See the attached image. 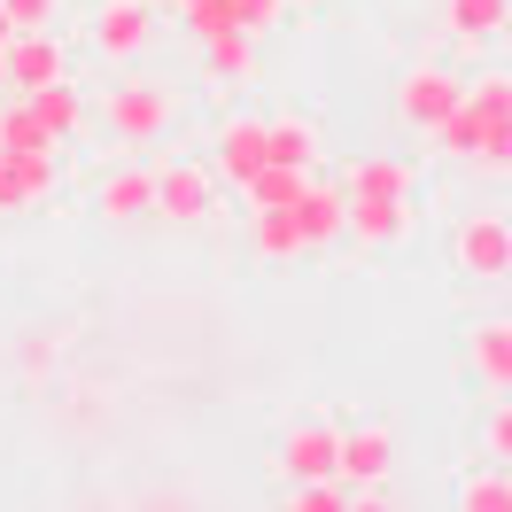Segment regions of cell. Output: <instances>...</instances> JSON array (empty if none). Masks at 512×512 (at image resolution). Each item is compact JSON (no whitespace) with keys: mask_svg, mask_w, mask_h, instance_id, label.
Here are the masks:
<instances>
[{"mask_svg":"<svg viewBox=\"0 0 512 512\" xmlns=\"http://www.w3.org/2000/svg\"><path fill=\"white\" fill-rule=\"evenodd\" d=\"M171 117H179V101H171L163 78H117V86L101 94V125L117 132V148H148V140H163Z\"/></svg>","mask_w":512,"mask_h":512,"instance_id":"1","label":"cell"},{"mask_svg":"<svg viewBox=\"0 0 512 512\" xmlns=\"http://www.w3.org/2000/svg\"><path fill=\"white\" fill-rule=\"evenodd\" d=\"M466 101V78L443 63H412L404 78H396V125H412V132H435Z\"/></svg>","mask_w":512,"mask_h":512,"instance_id":"2","label":"cell"},{"mask_svg":"<svg viewBox=\"0 0 512 512\" xmlns=\"http://www.w3.org/2000/svg\"><path fill=\"white\" fill-rule=\"evenodd\" d=\"M450 264H458L466 280H512V218H497V210L458 218V233H450Z\"/></svg>","mask_w":512,"mask_h":512,"instance_id":"3","label":"cell"},{"mask_svg":"<svg viewBox=\"0 0 512 512\" xmlns=\"http://www.w3.org/2000/svg\"><path fill=\"white\" fill-rule=\"evenodd\" d=\"M0 63H8V94H32V86L70 78V55H63V39H55V24H24V32L0 47Z\"/></svg>","mask_w":512,"mask_h":512,"instance_id":"4","label":"cell"},{"mask_svg":"<svg viewBox=\"0 0 512 512\" xmlns=\"http://www.w3.org/2000/svg\"><path fill=\"white\" fill-rule=\"evenodd\" d=\"M94 47L109 63H140L156 47V0H101L94 8Z\"/></svg>","mask_w":512,"mask_h":512,"instance_id":"5","label":"cell"},{"mask_svg":"<svg viewBox=\"0 0 512 512\" xmlns=\"http://www.w3.org/2000/svg\"><path fill=\"white\" fill-rule=\"evenodd\" d=\"M210 210H218V171L210 163H163L156 171V218L202 225Z\"/></svg>","mask_w":512,"mask_h":512,"instance_id":"6","label":"cell"},{"mask_svg":"<svg viewBox=\"0 0 512 512\" xmlns=\"http://www.w3.org/2000/svg\"><path fill=\"white\" fill-rule=\"evenodd\" d=\"M55 194V148H0V210H39Z\"/></svg>","mask_w":512,"mask_h":512,"instance_id":"7","label":"cell"},{"mask_svg":"<svg viewBox=\"0 0 512 512\" xmlns=\"http://www.w3.org/2000/svg\"><path fill=\"white\" fill-rule=\"evenodd\" d=\"M94 210L109 225H132V218H156V171L148 163H117L94 179Z\"/></svg>","mask_w":512,"mask_h":512,"instance_id":"8","label":"cell"},{"mask_svg":"<svg viewBox=\"0 0 512 512\" xmlns=\"http://www.w3.org/2000/svg\"><path fill=\"white\" fill-rule=\"evenodd\" d=\"M295 225H303V249H334V241L350 233V187L303 179V194H295Z\"/></svg>","mask_w":512,"mask_h":512,"instance_id":"9","label":"cell"},{"mask_svg":"<svg viewBox=\"0 0 512 512\" xmlns=\"http://www.w3.org/2000/svg\"><path fill=\"white\" fill-rule=\"evenodd\" d=\"M334 474L350 481V489H381L396 474V435L388 427H350L342 435V458H334Z\"/></svg>","mask_w":512,"mask_h":512,"instance_id":"10","label":"cell"},{"mask_svg":"<svg viewBox=\"0 0 512 512\" xmlns=\"http://www.w3.org/2000/svg\"><path fill=\"white\" fill-rule=\"evenodd\" d=\"M334 458H342V427H288V443H280V474H288V489L295 481H326L334 474Z\"/></svg>","mask_w":512,"mask_h":512,"instance_id":"11","label":"cell"},{"mask_svg":"<svg viewBox=\"0 0 512 512\" xmlns=\"http://www.w3.org/2000/svg\"><path fill=\"white\" fill-rule=\"evenodd\" d=\"M412 233V202L396 194H350V241L357 249H396Z\"/></svg>","mask_w":512,"mask_h":512,"instance_id":"12","label":"cell"},{"mask_svg":"<svg viewBox=\"0 0 512 512\" xmlns=\"http://www.w3.org/2000/svg\"><path fill=\"white\" fill-rule=\"evenodd\" d=\"M256 163H264V117H225L218 140H210V171H218L225 187H241Z\"/></svg>","mask_w":512,"mask_h":512,"instance_id":"13","label":"cell"},{"mask_svg":"<svg viewBox=\"0 0 512 512\" xmlns=\"http://www.w3.org/2000/svg\"><path fill=\"white\" fill-rule=\"evenodd\" d=\"M249 249L264 256V264H295V256H303L295 202H256V210H249Z\"/></svg>","mask_w":512,"mask_h":512,"instance_id":"14","label":"cell"},{"mask_svg":"<svg viewBox=\"0 0 512 512\" xmlns=\"http://www.w3.org/2000/svg\"><path fill=\"white\" fill-rule=\"evenodd\" d=\"M466 365L481 373V388L512 396V319H481L474 334H466Z\"/></svg>","mask_w":512,"mask_h":512,"instance_id":"15","label":"cell"},{"mask_svg":"<svg viewBox=\"0 0 512 512\" xmlns=\"http://www.w3.org/2000/svg\"><path fill=\"white\" fill-rule=\"evenodd\" d=\"M24 101H32V117H39V125H47V140H55V148L86 132V94H78L70 78H55V86H32V94H24Z\"/></svg>","mask_w":512,"mask_h":512,"instance_id":"16","label":"cell"},{"mask_svg":"<svg viewBox=\"0 0 512 512\" xmlns=\"http://www.w3.org/2000/svg\"><path fill=\"white\" fill-rule=\"evenodd\" d=\"M202 70H210V86H249V78H256V32L202 39Z\"/></svg>","mask_w":512,"mask_h":512,"instance_id":"17","label":"cell"},{"mask_svg":"<svg viewBox=\"0 0 512 512\" xmlns=\"http://www.w3.org/2000/svg\"><path fill=\"white\" fill-rule=\"evenodd\" d=\"M443 24L458 47H481V39H497L512 24V0H443Z\"/></svg>","mask_w":512,"mask_h":512,"instance_id":"18","label":"cell"},{"mask_svg":"<svg viewBox=\"0 0 512 512\" xmlns=\"http://www.w3.org/2000/svg\"><path fill=\"white\" fill-rule=\"evenodd\" d=\"M264 156L311 171V163H319V125H311V117H264Z\"/></svg>","mask_w":512,"mask_h":512,"instance_id":"19","label":"cell"},{"mask_svg":"<svg viewBox=\"0 0 512 512\" xmlns=\"http://www.w3.org/2000/svg\"><path fill=\"white\" fill-rule=\"evenodd\" d=\"M350 194H396V202H412V194H419V171L404 156H365L350 171Z\"/></svg>","mask_w":512,"mask_h":512,"instance_id":"20","label":"cell"},{"mask_svg":"<svg viewBox=\"0 0 512 512\" xmlns=\"http://www.w3.org/2000/svg\"><path fill=\"white\" fill-rule=\"evenodd\" d=\"M489 125H497V117H481L474 101H458L443 125H435V148H443V156H458V163H474V156H481V140H489Z\"/></svg>","mask_w":512,"mask_h":512,"instance_id":"21","label":"cell"},{"mask_svg":"<svg viewBox=\"0 0 512 512\" xmlns=\"http://www.w3.org/2000/svg\"><path fill=\"white\" fill-rule=\"evenodd\" d=\"M303 179H311V171H295V163H272V156H264L249 179H241V194H249V210H256V202H295V194H303Z\"/></svg>","mask_w":512,"mask_h":512,"instance_id":"22","label":"cell"},{"mask_svg":"<svg viewBox=\"0 0 512 512\" xmlns=\"http://www.w3.org/2000/svg\"><path fill=\"white\" fill-rule=\"evenodd\" d=\"M0 148H55V140H47V125L32 117V101H24V94L0 101Z\"/></svg>","mask_w":512,"mask_h":512,"instance_id":"23","label":"cell"},{"mask_svg":"<svg viewBox=\"0 0 512 512\" xmlns=\"http://www.w3.org/2000/svg\"><path fill=\"white\" fill-rule=\"evenodd\" d=\"M458 505H466V512H512V481L505 474H466Z\"/></svg>","mask_w":512,"mask_h":512,"instance_id":"24","label":"cell"},{"mask_svg":"<svg viewBox=\"0 0 512 512\" xmlns=\"http://www.w3.org/2000/svg\"><path fill=\"white\" fill-rule=\"evenodd\" d=\"M466 101L481 117H512V78L505 70H481V78H466Z\"/></svg>","mask_w":512,"mask_h":512,"instance_id":"25","label":"cell"},{"mask_svg":"<svg viewBox=\"0 0 512 512\" xmlns=\"http://www.w3.org/2000/svg\"><path fill=\"white\" fill-rule=\"evenodd\" d=\"M187 32H194V47H202V39H218V32H241V16H233V0H194Z\"/></svg>","mask_w":512,"mask_h":512,"instance_id":"26","label":"cell"},{"mask_svg":"<svg viewBox=\"0 0 512 512\" xmlns=\"http://www.w3.org/2000/svg\"><path fill=\"white\" fill-rule=\"evenodd\" d=\"M295 505H303V512H342V505H350V481H342V474H326V481H295Z\"/></svg>","mask_w":512,"mask_h":512,"instance_id":"27","label":"cell"},{"mask_svg":"<svg viewBox=\"0 0 512 512\" xmlns=\"http://www.w3.org/2000/svg\"><path fill=\"white\" fill-rule=\"evenodd\" d=\"M55 357H63V342H55V334H24V342H16V373L47 381V373H55Z\"/></svg>","mask_w":512,"mask_h":512,"instance_id":"28","label":"cell"},{"mask_svg":"<svg viewBox=\"0 0 512 512\" xmlns=\"http://www.w3.org/2000/svg\"><path fill=\"white\" fill-rule=\"evenodd\" d=\"M481 443H489L497 466H512V396H497V412H489V427H481Z\"/></svg>","mask_w":512,"mask_h":512,"instance_id":"29","label":"cell"},{"mask_svg":"<svg viewBox=\"0 0 512 512\" xmlns=\"http://www.w3.org/2000/svg\"><path fill=\"white\" fill-rule=\"evenodd\" d=\"M233 16H241V32H272V24H280V16H288V0H233Z\"/></svg>","mask_w":512,"mask_h":512,"instance_id":"30","label":"cell"},{"mask_svg":"<svg viewBox=\"0 0 512 512\" xmlns=\"http://www.w3.org/2000/svg\"><path fill=\"white\" fill-rule=\"evenodd\" d=\"M481 171H512V117H497V125H489V140H481Z\"/></svg>","mask_w":512,"mask_h":512,"instance_id":"31","label":"cell"},{"mask_svg":"<svg viewBox=\"0 0 512 512\" xmlns=\"http://www.w3.org/2000/svg\"><path fill=\"white\" fill-rule=\"evenodd\" d=\"M0 8H8V24H16V32H24V24H55V16H63V0H0Z\"/></svg>","mask_w":512,"mask_h":512,"instance_id":"32","label":"cell"},{"mask_svg":"<svg viewBox=\"0 0 512 512\" xmlns=\"http://www.w3.org/2000/svg\"><path fill=\"white\" fill-rule=\"evenodd\" d=\"M8 39H16V24H8V8H0V47H8Z\"/></svg>","mask_w":512,"mask_h":512,"instance_id":"33","label":"cell"},{"mask_svg":"<svg viewBox=\"0 0 512 512\" xmlns=\"http://www.w3.org/2000/svg\"><path fill=\"white\" fill-rule=\"evenodd\" d=\"M288 8H326V0H288Z\"/></svg>","mask_w":512,"mask_h":512,"instance_id":"34","label":"cell"},{"mask_svg":"<svg viewBox=\"0 0 512 512\" xmlns=\"http://www.w3.org/2000/svg\"><path fill=\"white\" fill-rule=\"evenodd\" d=\"M0 94H8V63H0Z\"/></svg>","mask_w":512,"mask_h":512,"instance_id":"35","label":"cell"},{"mask_svg":"<svg viewBox=\"0 0 512 512\" xmlns=\"http://www.w3.org/2000/svg\"><path fill=\"white\" fill-rule=\"evenodd\" d=\"M179 8H194V0H179Z\"/></svg>","mask_w":512,"mask_h":512,"instance_id":"36","label":"cell"},{"mask_svg":"<svg viewBox=\"0 0 512 512\" xmlns=\"http://www.w3.org/2000/svg\"><path fill=\"white\" fill-rule=\"evenodd\" d=\"M156 8H163V0H156Z\"/></svg>","mask_w":512,"mask_h":512,"instance_id":"37","label":"cell"}]
</instances>
